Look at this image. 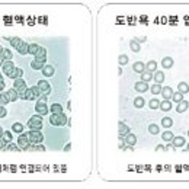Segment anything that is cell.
Here are the masks:
<instances>
[{
  "label": "cell",
  "mask_w": 189,
  "mask_h": 189,
  "mask_svg": "<svg viewBox=\"0 0 189 189\" xmlns=\"http://www.w3.org/2000/svg\"><path fill=\"white\" fill-rule=\"evenodd\" d=\"M49 122L52 124V125H57V127H63V125H66L67 122H69V119L67 117L64 115V114H51V117H49Z\"/></svg>",
  "instance_id": "1"
},
{
  "label": "cell",
  "mask_w": 189,
  "mask_h": 189,
  "mask_svg": "<svg viewBox=\"0 0 189 189\" xmlns=\"http://www.w3.org/2000/svg\"><path fill=\"white\" fill-rule=\"evenodd\" d=\"M28 127H29L31 130L39 131V130L42 128V118H41L39 115H35V117L29 118V121H28Z\"/></svg>",
  "instance_id": "2"
},
{
  "label": "cell",
  "mask_w": 189,
  "mask_h": 189,
  "mask_svg": "<svg viewBox=\"0 0 189 189\" xmlns=\"http://www.w3.org/2000/svg\"><path fill=\"white\" fill-rule=\"evenodd\" d=\"M28 137H29V141L32 142V144H39V142H42V140H44L41 131H37V130H31L28 132Z\"/></svg>",
  "instance_id": "3"
},
{
  "label": "cell",
  "mask_w": 189,
  "mask_h": 189,
  "mask_svg": "<svg viewBox=\"0 0 189 189\" xmlns=\"http://www.w3.org/2000/svg\"><path fill=\"white\" fill-rule=\"evenodd\" d=\"M12 58H13L12 51L7 49V48H1V51H0V63L3 64L6 61H12Z\"/></svg>",
  "instance_id": "4"
},
{
  "label": "cell",
  "mask_w": 189,
  "mask_h": 189,
  "mask_svg": "<svg viewBox=\"0 0 189 189\" xmlns=\"http://www.w3.org/2000/svg\"><path fill=\"white\" fill-rule=\"evenodd\" d=\"M18 144L22 150H28V147L31 145V141H29V137L28 134H21L19 138H18Z\"/></svg>",
  "instance_id": "5"
},
{
  "label": "cell",
  "mask_w": 189,
  "mask_h": 189,
  "mask_svg": "<svg viewBox=\"0 0 189 189\" xmlns=\"http://www.w3.org/2000/svg\"><path fill=\"white\" fill-rule=\"evenodd\" d=\"M35 109H37V114H38V115H45V114H48L47 102H41V100H38V102H37Z\"/></svg>",
  "instance_id": "6"
},
{
  "label": "cell",
  "mask_w": 189,
  "mask_h": 189,
  "mask_svg": "<svg viewBox=\"0 0 189 189\" xmlns=\"http://www.w3.org/2000/svg\"><path fill=\"white\" fill-rule=\"evenodd\" d=\"M15 69H16V67H15L13 61H6V63H3V64H1V70H3V73H4L6 76H9V74L15 70Z\"/></svg>",
  "instance_id": "7"
},
{
  "label": "cell",
  "mask_w": 189,
  "mask_h": 189,
  "mask_svg": "<svg viewBox=\"0 0 189 189\" xmlns=\"http://www.w3.org/2000/svg\"><path fill=\"white\" fill-rule=\"evenodd\" d=\"M38 87L41 89V92L44 94H49V92H51V86H49V83L47 80H39L38 82Z\"/></svg>",
  "instance_id": "8"
},
{
  "label": "cell",
  "mask_w": 189,
  "mask_h": 189,
  "mask_svg": "<svg viewBox=\"0 0 189 189\" xmlns=\"http://www.w3.org/2000/svg\"><path fill=\"white\" fill-rule=\"evenodd\" d=\"M128 132H130V127H128V125H125L124 122H119V124H118V134H119V137H125Z\"/></svg>",
  "instance_id": "9"
},
{
  "label": "cell",
  "mask_w": 189,
  "mask_h": 189,
  "mask_svg": "<svg viewBox=\"0 0 189 189\" xmlns=\"http://www.w3.org/2000/svg\"><path fill=\"white\" fill-rule=\"evenodd\" d=\"M188 106H189V103H188V100H180V102H178V106H176V111L179 112V114H183L185 111H188Z\"/></svg>",
  "instance_id": "10"
},
{
  "label": "cell",
  "mask_w": 189,
  "mask_h": 189,
  "mask_svg": "<svg viewBox=\"0 0 189 189\" xmlns=\"http://www.w3.org/2000/svg\"><path fill=\"white\" fill-rule=\"evenodd\" d=\"M22 76H24V70L22 69H15V70L12 71L7 77H10V79H13V80H16V79H22Z\"/></svg>",
  "instance_id": "11"
},
{
  "label": "cell",
  "mask_w": 189,
  "mask_h": 189,
  "mask_svg": "<svg viewBox=\"0 0 189 189\" xmlns=\"http://www.w3.org/2000/svg\"><path fill=\"white\" fill-rule=\"evenodd\" d=\"M162 96L165 97L166 100H169L170 97H172V94H173V89L172 87H169V86H166V87H162Z\"/></svg>",
  "instance_id": "12"
},
{
  "label": "cell",
  "mask_w": 189,
  "mask_h": 189,
  "mask_svg": "<svg viewBox=\"0 0 189 189\" xmlns=\"http://www.w3.org/2000/svg\"><path fill=\"white\" fill-rule=\"evenodd\" d=\"M45 55H47V51H45V48H39V51L37 52V55H35V60H38V61H42V63H45Z\"/></svg>",
  "instance_id": "13"
},
{
  "label": "cell",
  "mask_w": 189,
  "mask_h": 189,
  "mask_svg": "<svg viewBox=\"0 0 189 189\" xmlns=\"http://www.w3.org/2000/svg\"><path fill=\"white\" fill-rule=\"evenodd\" d=\"M132 70L135 71V73H144L145 71V64L141 63V61H137V63H134V66H132Z\"/></svg>",
  "instance_id": "14"
},
{
  "label": "cell",
  "mask_w": 189,
  "mask_h": 189,
  "mask_svg": "<svg viewBox=\"0 0 189 189\" xmlns=\"http://www.w3.org/2000/svg\"><path fill=\"white\" fill-rule=\"evenodd\" d=\"M6 93H7V96H9V100H10V102H15V100L19 99V93H18L16 89H10V90H7Z\"/></svg>",
  "instance_id": "15"
},
{
  "label": "cell",
  "mask_w": 189,
  "mask_h": 189,
  "mask_svg": "<svg viewBox=\"0 0 189 189\" xmlns=\"http://www.w3.org/2000/svg\"><path fill=\"white\" fill-rule=\"evenodd\" d=\"M49 111H51V114H63V106L60 105V103H52L51 106H49Z\"/></svg>",
  "instance_id": "16"
},
{
  "label": "cell",
  "mask_w": 189,
  "mask_h": 189,
  "mask_svg": "<svg viewBox=\"0 0 189 189\" xmlns=\"http://www.w3.org/2000/svg\"><path fill=\"white\" fill-rule=\"evenodd\" d=\"M134 87H135V90H137V92H141L142 93V92H145V90L148 89V84H147L145 82H137Z\"/></svg>",
  "instance_id": "17"
},
{
  "label": "cell",
  "mask_w": 189,
  "mask_h": 189,
  "mask_svg": "<svg viewBox=\"0 0 189 189\" xmlns=\"http://www.w3.org/2000/svg\"><path fill=\"white\" fill-rule=\"evenodd\" d=\"M124 140H125V142H127L128 145H134V144L137 142V137H135L134 134H131V132H128V134L125 135V138H124Z\"/></svg>",
  "instance_id": "18"
},
{
  "label": "cell",
  "mask_w": 189,
  "mask_h": 189,
  "mask_svg": "<svg viewBox=\"0 0 189 189\" xmlns=\"http://www.w3.org/2000/svg\"><path fill=\"white\" fill-rule=\"evenodd\" d=\"M153 77H154L156 83H159V84H162V83L165 82V73H163V71H156Z\"/></svg>",
  "instance_id": "19"
},
{
  "label": "cell",
  "mask_w": 189,
  "mask_h": 189,
  "mask_svg": "<svg viewBox=\"0 0 189 189\" xmlns=\"http://www.w3.org/2000/svg\"><path fill=\"white\" fill-rule=\"evenodd\" d=\"M172 144H173L175 147H182V145L185 144V138H183V137H173V138H172Z\"/></svg>",
  "instance_id": "20"
},
{
  "label": "cell",
  "mask_w": 189,
  "mask_h": 189,
  "mask_svg": "<svg viewBox=\"0 0 189 189\" xmlns=\"http://www.w3.org/2000/svg\"><path fill=\"white\" fill-rule=\"evenodd\" d=\"M156 69H157V63H156L154 60H151V61H148V63L145 64V71L153 73V71H156Z\"/></svg>",
  "instance_id": "21"
},
{
  "label": "cell",
  "mask_w": 189,
  "mask_h": 189,
  "mask_svg": "<svg viewBox=\"0 0 189 189\" xmlns=\"http://www.w3.org/2000/svg\"><path fill=\"white\" fill-rule=\"evenodd\" d=\"M31 67H32L34 70H39V69H44V67H45V63L38 61V60H34V61L31 63Z\"/></svg>",
  "instance_id": "22"
},
{
  "label": "cell",
  "mask_w": 189,
  "mask_h": 189,
  "mask_svg": "<svg viewBox=\"0 0 189 189\" xmlns=\"http://www.w3.org/2000/svg\"><path fill=\"white\" fill-rule=\"evenodd\" d=\"M18 52L19 54H29V44H26L25 41H22L21 47L18 48Z\"/></svg>",
  "instance_id": "23"
},
{
  "label": "cell",
  "mask_w": 189,
  "mask_h": 189,
  "mask_svg": "<svg viewBox=\"0 0 189 189\" xmlns=\"http://www.w3.org/2000/svg\"><path fill=\"white\" fill-rule=\"evenodd\" d=\"M162 66H163L165 69H170V67L173 66V58H172V57H165L163 61H162Z\"/></svg>",
  "instance_id": "24"
},
{
  "label": "cell",
  "mask_w": 189,
  "mask_h": 189,
  "mask_svg": "<svg viewBox=\"0 0 189 189\" xmlns=\"http://www.w3.org/2000/svg\"><path fill=\"white\" fill-rule=\"evenodd\" d=\"M159 108L162 109V111H170L172 109V103H170V100H163V102H160V105H159Z\"/></svg>",
  "instance_id": "25"
},
{
  "label": "cell",
  "mask_w": 189,
  "mask_h": 189,
  "mask_svg": "<svg viewBox=\"0 0 189 189\" xmlns=\"http://www.w3.org/2000/svg\"><path fill=\"white\" fill-rule=\"evenodd\" d=\"M42 73H44L45 77H51V76H54V67L52 66H45L42 69Z\"/></svg>",
  "instance_id": "26"
},
{
  "label": "cell",
  "mask_w": 189,
  "mask_h": 189,
  "mask_svg": "<svg viewBox=\"0 0 189 189\" xmlns=\"http://www.w3.org/2000/svg\"><path fill=\"white\" fill-rule=\"evenodd\" d=\"M12 130H13V132H18V134H22L25 130V127L21 124V122H16V124H13V127H12Z\"/></svg>",
  "instance_id": "27"
},
{
  "label": "cell",
  "mask_w": 189,
  "mask_h": 189,
  "mask_svg": "<svg viewBox=\"0 0 189 189\" xmlns=\"http://www.w3.org/2000/svg\"><path fill=\"white\" fill-rule=\"evenodd\" d=\"M24 99H26V100H35V99H38V97H37V94L34 93V90H32V89H28V90H26V93H25Z\"/></svg>",
  "instance_id": "28"
},
{
  "label": "cell",
  "mask_w": 189,
  "mask_h": 189,
  "mask_svg": "<svg viewBox=\"0 0 189 189\" xmlns=\"http://www.w3.org/2000/svg\"><path fill=\"white\" fill-rule=\"evenodd\" d=\"M10 44H12V47L13 48L18 49V48L21 47V44H22V39H21L19 37H13V38L10 39Z\"/></svg>",
  "instance_id": "29"
},
{
  "label": "cell",
  "mask_w": 189,
  "mask_h": 189,
  "mask_svg": "<svg viewBox=\"0 0 189 189\" xmlns=\"http://www.w3.org/2000/svg\"><path fill=\"white\" fill-rule=\"evenodd\" d=\"M1 140H4V141L7 142H12L13 141V138H12V132H9V131H3L1 132Z\"/></svg>",
  "instance_id": "30"
},
{
  "label": "cell",
  "mask_w": 189,
  "mask_h": 189,
  "mask_svg": "<svg viewBox=\"0 0 189 189\" xmlns=\"http://www.w3.org/2000/svg\"><path fill=\"white\" fill-rule=\"evenodd\" d=\"M178 89H179V92L180 93H188L189 92V86H188V83H185V82H182V83H179L178 84Z\"/></svg>",
  "instance_id": "31"
},
{
  "label": "cell",
  "mask_w": 189,
  "mask_h": 189,
  "mask_svg": "<svg viewBox=\"0 0 189 189\" xmlns=\"http://www.w3.org/2000/svg\"><path fill=\"white\" fill-rule=\"evenodd\" d=\"M141 79L142 82H150L151 79H153V73H150V71H144V73H141Z\"/></svg>",
  "instance_id": "32"
},
{
  "label": "cell",
  "mask_w": 189,
  "mask_h": 189,
  "mask_svg": "<svg viewBox=\"0 0 189 189\" xmlns=\"http://www.w3.org/2000/svg\"><path fill=\"white\" fill-rule=\"evenodd\" d=\"M173 102H180V100H183V93H180V92H178V93H173L172 94V97H170Z\"/></svg>",
  "instance_id": "33"
},
{
  "label": "cell",
  "mask_w": 189,
  "mask_h": 189,
  "mask_svg": "<svg viewBox=\"0 0 189 189\" xmlns=\"http://www.w3.org/2000/svg\"><path fill=\"white\" fill-rule=\"evenodd\" d=\"M39 45H37V44H29V54H32V55H37V52L39 51Z\"/></svg>",
  "instance_id": "34"
},
{
  "label": "cell",
  "mask_w": 189,
  "mask_h": 189,
  "mask_svg": "<svg viewBox=\"0 0 189 189\" xmlns=\"http://www.w3.org/2000/svg\"><path fill=\"white\" fill-rule=\"evenodd\" d=\"M134 106L135 108H142L144 106V99H142L141 96H138V97L134 99Z\"/></svg>",
  "instance_id": "35"
},
{
  "label": "cell",
  "mask_w": 189,
  "mask_h": 189,
  "mask_svg": "<svg viewBox=\"0 0 189 189\" xmlns=\"http://www.w3.org/2000/svg\"><path fill=\"white\" fill-rule=\"evenodd\" d=\"M162 125H163L165 128H170V127L173 125V119L172 118H163L162 119Z\"/></svg>",
  "instance_id": "36"
},
{
  "label": "cell",
  "mask_w": 189,
  "mask_h": 189,
  "mask_svg": "<svg viewBox=\"0 0 189 189\" xmlns=\"http://www.w3.org/2000/svg\"><path fill=\"white\" fill-rule=\"evenodd\" d=\"M128 60H130V58H128V55H125V54H121L118 57V63L121 66H125V64L128 63Z\"/></svg>",
  "instance_id": "37"
},
{
  "label": "cell",
  "mask_w": 189,
  "mask_h": 189,
  "mask_svg": "<svg viewBox=\"0 0 189 189\" xmlns=\"http://www.w3.org/2000/svg\"><path fill=\"white\" fill-rule=\"evenodd\" d=\"M130 48H131L134 52H138L141 47H140V44H138L137 41H131V42H130Z\"/></svg>",
  "instance_id": "38"
},
{
  "label": "cell",
  "mask_w": 189,
  "mask_h": 189,
  "mask_svg": "<svg viewBox=\"0 0 189 189\" xmlns=\"http://www.w3.org/2000/svg\"><path fill=\"white\" fill-rule=\"evenodd\" d=\"M162 138H163V141H172V138H173V134L170 132V131H166L162 134Z\"/></svg>",
  "instance_id": "39"
},
{
  "label": "cell",
  "mask_w": 189,
  "mask_h": 189,
  "mask_svg": "<svg viewBox=\"0 0 189 189\" xmlns=\"http://www.w3.org/2000/svg\"><path fill=\"white\" fill-rule=\"evenodd\" d=\"M22 86H25L24 79H16L15 83H13V89H19V87H22Z\"/></svg>",
  "instance_id": "40"
},
{
  "label": "cell",
  "mask_w": 189,
  "mask_h": 189,
  "mask_svg": "<svg viewBox=\"0 0 189 189\" xmlns=\"http://www.w3.org/2000/svg\"><path fill=\"white\" fill-rule=\"evenodd\" d=\"M160 92H162V84L156 83V84L151 87V93H153V94H159Z\"/></svg>",
  "instance_id": "41"
},
{
  "label": "cell",
  "mask_w": 189,
  "mask_h": 189,
  "mask_svg": "<svg viewBox=\"0 0 189 189\" xmlns=\"http://www.w3.org/2000/svg\"><path fill=\"white\" fill-rule=\"evenodd\" d=\"M10 100H9V96H7V93H1L0 94V103L1 105H7Z\"/></svg>",
  "instance_id": "42"
},
{
  "label": "cell",
  "mask_w": 189,
  "mask_h": 189,
  "mask_svg": "<svg viewBox=\"0 0 189 189\" xmlns=\"http://www.w3.org/2000/svg\"><path fill=\"white\" fill-rule=\"evenodd\" d=\"M148 131H150V134L156 135V134H159V127H157L156 124H151V125L148 127Z\"/></svg>",
  "instance_id": "43"
},
{
  "label": "cell",
  "mask_w": 189,
  "mask_h": 189,
  "mask_svg": "<svg viewBox=\"0 0 189 189\" xmlns=\"http://www.w3.org/2000/svg\"><path fill=\"white\" fill-rule=\"evenodd\" d=\"M16 90H18V93H19V97H21V99H24L25 93H26V90H28V87H26V84H25V86L19 87V89H16Z\"/></svg>",
  "instance_id": "44"
},
{
  "label": "cell",
  "mask_w": 189,
  "mask_h": 189,
  "mask_svg": "<svg viewBox=\"0 0 189 189\" xmlns=\"http://www.w3.org/2000/svg\"><path fill=\"white\" fill-rule=\"evenodd\" d=\"M148 105H150V108H151V109H157V108H159V105H160V102H159L157 99H151Z\"/></svg>",
  "instance_id": "45"
},
{
  "label": "cell",
  "mask_w": 189,
  "mask_h": 189,
  "mask_svg": "<svg viewBox=\"0 0 189 189\" xmlns=\"http://www.w3.org/2000/svg\"><path fill=\"white\" fill-rule=\"evenodd\" d=\"M6 150H9V151H19V150H21V147H18V145H15V144L9 142V145L6 147Z\"/></svg>",
  "instance_id": "46"
},
{
  "label": "cell",
  "mask_w": 189,
  "mask_h": 189,
  "mask_svg": "<svg viewBox=\"0 0 189 189\" xmlns=\"http://www.w3.org/2000/svg\"><path fill=\"white\" fill-rule=\"evenodd\" d=\"M31 89L34 90V93L37 94V97H41V93H42V92H41V89H39L38 86H34V87H31Z\"/></svg>",
  "instance_id": "47"
},
{
  "label": "cell",
  "mask_w": 189,
  "mask_h": 189,
  "mask_svg": "<svg viewBox=\"0 0 189 189\" xmlns=\"http://www.w3.org/2000/svg\"><path fill=\"white\" fill-rule=\"evenodd\" d=\"M35 151H45V147L41 144H35Z\"/></svg>",
  "instance_id": "48"
},
{
  "label": "cell",
  "mask_w": 189,
  "mask_h": 189,
  "mask_svg": "<svg viewBox=\"0 0 189 189\" xmlns=\"http://www.w3.org/2000/svg\"><path fill=\"white\" fill-rule=\"evenodd\" d=\"M124 142H125L124 137H119V140H118V147L119 148H124V147H125V145H124Z\"/></svg>",
  "instance_id": "49"
},
{
  "label": "cell",
  "mask_w": 189,
  "mask_h": 189,
  "mask_svg": "<svg viewBox=\"0 0 189 189\" xmlns=\"http://www.w3.org/2000/svg\"><path fill=\"white\" fill-rule=\"evenodd\" d=\"M4 105H1V108H0V118H4L6 117V109L3 108Z\"/></svg>",
  "instance_id": "50"
},
{
  "label": "cell",
  "mask_w": 189,
  "mask_h": 189,
  "mask_svg": "<svg viewBox=\"0 0 189 189\" xmlns=\"http://www.w3.org/2000/svg\"><path fill=\"white\" fill-rule=\"evenodd\" d=\"M145 39H147V38H145V37H137V38H135V39H134V41H137V42H138V44H140V42H144V41H145Z\"/></svg>",
  "instance_id": "51"
},
{
  "label": "cell",
  "mask_w": 189,
  "mask_h": 189,
  "mask_svg": "<svg viewBox=\"0 0 189 189\" xmlns=\"http://www.w3.org/2000/svg\"><path fill=\"white\" fill-rule=\"evenodd\" d=\"M3 89H4V80L0 77V90H3Z\"/></svg>",
  "instance_id": "52"
},
{
  "label": "cell",
  "mask_w": 189,
  "mask_h": 189,
  "mask_svg": "<svg viewBox=\"0 0 189 189\" xmlns=\"http://www.w3.org/2000/svg\"><path fill=\"white\" fill-rule=\"evenodd\" d=\"M156 151H165V145H157L156 147Z\"/></svg>",
  "instance_id": "53"
},
{
  "label": "cell",
  "mask_w": 189,
  "mask_h": 189,
  "mask_svg": "<svg viewBox=\"0 0 189 189\" xmlns=\"http://www.w3.org/2000/svg\"><path fill=\"white\" fill-rule=\"evenodd\" d=\"M175 148H176V147H175L173 144H169L167 147H165V150H175Z\"/></svg>",
  "instance_id": "54"
}]
</instances>
